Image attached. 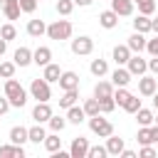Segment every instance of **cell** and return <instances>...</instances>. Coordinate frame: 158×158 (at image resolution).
<instances>
[{
    "label": "cell",
    "mask_w": 158,
    "mask_h": 158,
    "mask_svg": "<svg viewBox=\"0 0 158 158\" xmlns=\"http://www.w3.org/2000/svg\"><path fill=\"white\" fill-rule=\"evenodd\" d=\"M126 146H123V138H118V136H109L106 138V151H109V156H121V151H123Z\"/></svg>",
    "instance_id": "cell-24"
},
{
    "label": "cell",
    "mask_w": 158,
    "mask_h": 158,
    "mask_svg": "<svg viewBox=\"0 0 158 158\" xmlns=\"http://www.w3.org/2000/svg\"><path fill=\"white\" fill-rule=\"evenodd\" d=\"M44 72H42V77L52 84V81H59V77H62V69H59V64H54V62H49L47 67H42Z\"/></svg>",
    "instance_id": "cell-26"
},
{
    "label": "cell",
    "mask_w": 158,
    "mask_h": 158,
    "mask_svg": "<svg viewBox=\"0 0 158 158\" xmlns=\"http://www.w3.org/2000/svg\"><path fill=\"white\" fill-rule=\"evenodd\" d=\"M5 96L10 99V106L15 109H22L27 104V91L22 89V84L12 77V79H5Z\"/></svg>",
    "instance_id": "cell-1"
},
{
    "label": "cell",
    "mask_w": 158,
    "mask_h": 158,
    "mask_svg": "<svg viewBox=\"0 0 158 158\" xmlns=\"http://www.w3.org/2000/svg\"><path fill=\"white\" fill-rule=\"evenodd\" d=\"M89 128H91V133L99 136V138H109V136L114 133V123H111L109 118H104L101 114L89 116Z\"/></svg>",
    "instance_id": "cell-3"
},
{
    "label": "cell",
    "mask_w": 158,
    "mask_h": 158,
    "mask_svg": "<svg viewBox=\"0 0 158 158\" xmlns=\"http://www.w3.org/2000/svg\"><path fill=\"white\" fill-rule=\"evenodd\" d=\"M12 62H15L17 67H27V64H32V49H27V47H17L15 54H12Z\"/></svg>",
    "instance_id": "cell-20"
},
{
    "label": "cell",
    "mask_w": 158,
    "mask_h": 158,
    "mask_svg": "<svg viewBox=\"0 0 158 158\" xmlns=\"http://www.w3.org/2000/svg\"><path fill=\"white\" fill-rule=\"evenodd\" d=\"M153 32H156V35H158V17H156V20H153Z\"/></svg>",
    "instance_id": "cell-51"
},
{
    "label": "cell",
    "mask_w": 158,
    "mask_h": 158,
    "mask_svg": "<svg viewBox=\"0 0 158 158\" xmlns=\"http://www.w3.org/2000/svg\"><path fill=\"white\" fill-rule=\"evenodd\" d=\"M84 111H86V116H96V114H101L99 99H96V96H94V99H86V101H84Z\"/></svg>",
    "instance_id": "cell-37"
},
{
    "label": "cell",
    "mask_w": 158,
    "mask_h": 158,
    "mask_svg": "<svg viewBox=\"0 0 158 158\" xmlns=\"http://www.w3.org/2000/svg\"><path fill=\"white\" fill-rule=\"evenodd\" d=\"M30 94H32V99H37V101H49L52 99V89H49V81L42 77V79H32V84H30Z\"/></svg>",
    "instance_id": "cell-4"
},
{
    "label": "cell",
    "mask_w": 158,
    "mask_h": 158,
    "mask_svg": "<svg viewBox=\"0 0 158 158\" xmlns=\"http://www.w3.org/2000/svg\"><path fill=\"white\" fill-rule=\"evenodd\" d=\"M131 47L128 44H116L114 47V52H111V57H114V62H116V67H126L128 64V59H131Z\"/></svg>",
    "instance_id": "cell-10"
},
{
    "label": "cell",
    "mask_w": 158,
    "mask_h": 158,
    "mask_svg": "<svg viewBox=\"0 0 158 158\" xmlns=\"http://www.w3.org/2000/svg\"><path fill=\"white\" fill-rule=\"evenodd\" d=\"M27 35H30V37H42V35H47L44 20H30V22H27Z\"/></svg>",
    "instance_id": "cell-25"
},
{
    "label": "cell",
    "mask_w": 158,
    "mask_h": 158,
    "mask_svg": "<svg viewBox=\"0 0 158 158\" xmlns=\"http://www.w3.org/2000/svg\"><path fill=\"white\" fill-rule=\"evenodd\" d=\"M99 25H101L104 30H114V27L118 25V15H116L114 10H104V12L99 15Z\"/></svg>",
    "instance_id": "cell-21"
},
{
    "label": "cell",
    "mask_w": 158,
    "mask_h": 158,
    "mask_svg": "<svg viewBox=\"0 0 158 158\" xmlns=\"http://www.w3.org/2000/svg\"><path fill=\"white\" fill-rule=\"evenodd\" d=\"M7 111H10V99L7 96H0V116L7 114Z\"/></svg>",
    "instance_id": "cell-46"
},
{
    "label": "cell",
    "mask_w": 158,
    "mask_h": 158,
    "mask_svg": "<svg viewBox=\"0 0 158 158\" xmlns=\"http://www.w3.org/2000/svg\"><path fill=\"white\" fill-rule=\"evenodd\" d=\"M17 64L15 62H0V79H12Z\"/></svg>",
    "instance_id": "cell-34"
},
{
    "label": "cell",
    "mask_w": 158,
    "mask_h": 158,
    "mask_svg": "<svg viewBox=\"0 0 158 158\" xmlns=\"http://www.w3.org/2000/svg\"><path fill=\"white\" fill-rule=\"evenodd\" d=\"M138 12L151 17V15L156 12V0H143V2H138Z\"/></svg>",
    "instance_id": "cell-41"
},
{
    "label": "cell",
    "mask_w": 158,
    "mask_h": 158,
    "mask_svg": "<svg viewBox=\"0 0 158 158\" xmlns=\"http://www.w3.org/2000/svg\"><path fill=\"white\" fill-rule=\"evenodd\" d=\"M133 2H136V5H138V2H143V0H133Z\"/></svg>",
    "instance_id": "cell-54"
},
{
    "label": "cell",
    "mask_w": 158,
    "mask_h": 158,
    "mask_svg": "<svg viewBox=\"0 0 158 158\" xmlns=\"http://www.w3.org/2000/svg\"><path fill=\"white\" fill-rule=\"evenodd\" d=\"M52 106H49V101H37V106L32 109V118L37 121V123H44V121H49L52 118Z\"/></svg>",
    "instance_id": "cell-9"
},
{
    "label": "cell",
    "mask_w": 158,
    "mask_h": 158,
    "mask_svg": "<svg viewBox=\"0 0 158 158\" xmlns=\"http://www.w3.org/2000/svg\"><path fill=\"white\" fill-rule=\"evenodd\" d=\"M146 49H148V54H151V57H158V35H156L153 40H148Z\"/></svg>",
    "instance_id": "cell-44"
},
{
    "label": "cell",
    "mask_w": 158,
    "mask_h": 158,
    "mask_svg": "<svg viewBox=\"0 0 158 158\" xmlns=\"http://www.w3.org/2000/svg\"><path fill=\"white\" fill-rule=\"evenodd\" d=\"M0 37H2V40H7V42H12V40L17 37L15 25H10V22H7V25H2V27H0Z\"/></svg>",
    "instance_id": "cell-38"
},
{
    "label": "cell",
    "mask_w": 158,
    "mask_h": 158,
    "mask_svg": "<svg viewBox=\"0 0 158 158\" xmlns=\"http://www.w3.org/2000/svg\"><path fill=\"white\" fill-rule=\"evenodd\" d=\"M44 138H47V131L42 128V123H35L30 128V141L32 143H44Z\"/></svg>",
    "instance_id": "cell-33"
},
{
    "label": "cell",
    "mask_w": 158,
    "mask_h": 158,
    "mask_svg": "<svg viewBox=\"0 0 158 158\" xmlns=\"http://www.w3.org/2000/svg\"><path fill=\"white\" fill-rule=\"evenodd\" d=\"M126 44L131 47V52H133V54H141V52L146 49L148 40H146V35H143V32H136V30H133V35L128 37V42H126Z\"/></svg>",
    "instance_id": "cell-12"
},
{
    "label": "cell",
    "mask_w": 158,
    "mask_h": 158,
    "mask_svg": "<svg viewBox=\"0 0 158 158\" xmlns=\"http://www.w3.org/2000/svg\"><path fill=\"white\" fill-rule=\"evenodd\" d=\"M5 52H7V40H2V37H0V57H2Z\"/></svg>",
    "instance_id": "cell-49"
},
{
    "label": "cell",
    "mask_w": 158,
    "mask_h": 158,
    "mask_svg": "<svg viewBox=\"0 0 158 158\" xmlns=\"http://www.w3.org/2000/svg\"><path fill=\"white\" fill-rule=\"evenodd\" d=\"M84 118H86L84 106H77V104H74V106H69V109H67V121H69V123H77V126H79Z\"/></svg>",
    "instance_id": "cell-23"
},
{
    "label": "cell",
    "mask_w": 158,
    "mask_h": 158,
    "mask_svg": "<svg viewBox=\"0 0 158 158\" xmlns=\"http://www.w3.org/2000/svg\"><path fill=\"white\" fill-rule=\"evenodd\" d=\"M47 123H49V128H52L54 133H62V131H64V126H67L69 121H67V116H57V114H52V118H49Z\"/></svg>",
    "instance_id": "cell-32"
},
{
    "label": "cell",
    "mask_w": 158,
    "mask_h": 158,
    "mask_svg": "<svg viewBox=\"0 0 158 158\" xmlns=\"http://www.w3.org/2000/svg\"><path fill=\"white\" fill-rule=\"evenodd\" d=\"M74 10V0H57V12L59 15H69Z\"/></svg>",
    "instance_id": "cell-42"
},
{
    "label": "cell",
    "mask_w": 158,
    "mask_h": 158,
    "mask_svg": "<svg viewBox=\"0 0 158 158\" xmlns=\"http://www.w3.org/2000/svg\"><path fill=\"white\" fill-rule=\"evenodd\" d=\"M133 30L148 35V32H153V20H151L148 15H141V12H138V15L133 17Z\"/></svg>",
    "instance_id": "cell-17"
},
{
    "label": "cell",
    "mask_w": 158,
    "mask_h": 158,
    "mask_svg": "<svg viewBox=\"0 0 158 158\" xmlns=\"http://www.w3.org/2000/svg\"><path fill=\"white\" fill-rule=\"evenodd\" d=\"M133 116H136L138 126H151V123L156 121V114H153L151 109H143V106H141V109H138V111H136Z\"/></svg>",
    "instance_id": "cell-27"
},
{
    "label": "cell",
    "mask_w": 158,
    "mask_h": 158,
    "mask_svg": "<svg viewBox=\"0 0 158 158\" xmlns=\"http://www.w3.org/2000/svg\"><path fill=\"white\" fill-rule=\"evenodd\" d=\"M69 47H72V54H77V57H86V54L94 52V40L86 37V35H79V37L72 40Z\"/></svg>",
    "instance_id": "cell-5"
},
{
    "label": "cell",
    "mask_w": 158,
    "mask_h": 158,
    "mask_svg": "<svg viewBox=\"0 0 158 158\" xmlns=\"http://www.w3.org/2000/svg\"><path fill=\"white\" fill-rule=\"evenodd\" d=\"M136 141H138L141 146H153V143H156V136H153V123H151V126H141V128H138Z\"/></svg>",
    "instance_id": "cell-22"
},
{
    "label": "cell",
    "mask_w": 158,
    "mask_h": 158,
    "mask_svg": "<svg viewBox=\"0 0 158 158\" xmlns=\"http://www.w3.org/2000/svg\"><path fill=\"white\" fill-rule=\"evenodd\" d=\"M94 0H74V5H79V7H89Z\"/></svg>",
    "instance_id": "cell-50"
},
{
    "label": "cell",
    "mask_w": 158,
    "mask_h": 158,
    "mask_svg": "<svg viewBox=\"0 0 158 158\" xmlns=\"http://www.w3.org/2000/svg\"><path fill=\"white\" fill-rule=\"evenodd\" d=\"M106 156H109L106 146H89V153H86V158H106Z\"/></svg>",
    "instance_id": "cell-40"
},
{
    "label": "cell",
    "mask_w": 158,
    "mask_h": 158,
    "mask_svg": "<svg viewBox=\"0 0 158 158\" xmlns=\"http://www.w3.org/2000/svg\"><path fill=\"white\" fill-rule=\"evenodd\" d=\"M20 7H22V12H35L37 10V0H20Z\"/></svg>",
    "instance_id": "cell-43"
},
{
    "label": "cell",
    "mask_w": 158,
    "mask_h": 158,
    "mask_svg": "<svg viewBox=\"0 0 158 158\" xmlns=\"http://www.w3.org/2000/svg\"><path fill=\"white\" fill-rule=\"evenodd\" d=\"M59 89L62 91H69V89H79V74L77 72H62V77H59Z\"/></svg>",
    "instance_id": "cell-11"
},
{
    "label": "cell",
    "mask_w": 158,
    "mask_h": 158,
    "mask_svg": "<svg viewBox=\"0 0 158 158\" xmlns=\"http://www.w3.org/2000/svg\"><path fill=\"white\" fill-rule=\"evenodd\" d=\"M72 32H74V27H72L69 20H54L52 25H47V37H49V40H57V42L69 40Z\"/></svg>",
    "instance_id": "cell-2"
},
{
    "label": "cell",
    "mask_w": 158,
    "mask_h": 158,
    "mask_svg": "<svg viewBox=\"0 0 158 158\" xmlns=\"http://www.w3.org/2000/svg\"><path fill=\"white\" fill-rule=\"evenodd\" d=\"M131 77H133V74L128 72V67H116L114 74H111V84H114V86H128Z\"/></svg>",
    "instance_id": "cell-13"
},
{
    "label": "cell",
    "mask_w": 158,
    "mask_h": 158,
    "mask_svg": "<svg viewBox=\"0 0 158 158\" xmlns=\"http://www.w3.org/2000/svg\"><path fill=\"white\" fill-rule=\"evenodd\" d=\"M7 138H10V143L22 146V143H27V141H30V128H25V126H12Z\"/></svg>",
    "instance_id": "cell-16"
},
{
    "label": "cell",
    "mask_w": 158,
    "mask_h": 158,
    "mask_svg": "<svg viewBox=\"0 0 158 158\" xmlns=\"http://www.w3.org/2000/svg\"><path fill=\"white\" fill-rule=\"evenodd\" d=\"M62 148V138H59V133H49L47 138H44V151H49V153H57Z\"/></svg>",
    "instance_id": "cell-31"
},
{
    "label": "cell",
    "mask_w": 158,
    "mask_h": 158,
    "mask_svg": "<svg viewBox=\"0 0 158 158\" xmlns=\"http://www.w3.org/2000/svg\"><path fill=\"white\" fill-rule=\"evenodd\" d=\"M128 96H131V91H128L126 86H116V89H114V101H116V106H123Z\"/></svg>",
    "instance_id": "cell-35"
},
{
    "label": "cell",
    "mask_w": 158,
    "mask_h": 158,
    "mask_svg": "<svg viewBox=\"0 0 158 158\" xmlns=\"http://www.w3.org/2000/svg\"><path fill=\"white\" fill-rule=\"evenodd\" d=\"M77 99H79V89H69V91H62L59 106H62V109H69V106H74V104H77Z\"/></svg>",
    "instance_id": "cell-29"
},
{
    "label": "cell",
    "mask_w": 158,
    "mask_h": 158,
    "mask_svg": "<svg viewBox=\"0 0 158 158\" xmlns=\"http://www.w3.org/2000/svg\"><path fill=\"white\" fill-rule=\"evenodd\" d=\"M94 96H96V99L114 96V84H111V81H99V84L94 86Z\"/></svg>",
    "instance_id": "cell-30"
},
{
    "label": "cell",
    "mask_w": 158,
    "mask_h": 158,
    "mask_svg": "<svg viewBox=\"0 0 158 158\" xmlns=\"http://www.w3.org/2000/svg\"><path fill=\"white\" fill-rule=\"evenodd\" d=\"M86 153H89V138L77 136L72 141V146H69V156L72 158H86Z\"/></svg>",
    "instance_id": "cell-8"
},
{
    "label": "cell",
    "mask_w": 158,
    "mask_h": 158,
    "mask_svg": "<svg viewBox=\"0 0 158 158\" xmlns=\"http://www.w3.org/2000/svg\"><path fill=\"white\" fill-rule=\"evenodd\" d=\"M138 156H141V158H156V148H153V146H141Z\"/></svg>",
    "instance_id": "cell-45"
},
{
    "label": "cell",
    "mask_w": 158,
    "mask_h": 158,
    "mask_svg": "<svg viewBox=\"0 0 158 158\" xmlns=\"http://www.w3.org/2000/svg\"><path fill=\"white\" fill-rule=\"evenodd\" d=\"M148 69H151L153 74H158V57H153V59H148Z\"/></svg>",
    "instance_id": "cell-47"
},
{
    "label": "cell",
    "mask_w": 158,
    "mask_h": 158,
    "mask_svg": "<svg viewBox=\"0 0 158 158\" xmlns=\"http://www.w3.org/2000/svg\"><path fill=\"white\" fill-rule=\"evenodd\" d=\"M99 106H101V114H111L116 109V101H114V96H104V99H99Z\"/></svg>",
    "instance_id": "cell-39"
},
{
    "label": "cell",
    "mask_w": 158,
    "mask_h": 158,
    "mask_svg": "<svg viewBox=\"0 0 158 158\" xmlns=\"http://www.w3.org/2000/svg\"><path fill=\"white\" fill-rule=\"evenodd\" d=\"M156 91H158V79L156 77H148V74L138 77V94L141 96H153Z\"/></svg>",
    "instance_id": "cell-6"
},
{
    "label": "cell",
    "mask_w": 158,
    "mask_h": 158,
    "mask_svg": "<svg viewBox=\"0 0 158 158\" xmlns=\"http://www.w3.org/2000/svg\"><path fill=\"white\" fill-rule=\"evenodd\" d=\"M49 62H52V49H49V47H37V49L32 52V64L47 67Z\"/></svg>",
    "instance_id": "cell-15"
},
{
    "label": "cell",
    "mask_w": 158,
    "mask_h": 158,
    "mask_svg": "<svg viewBox=\"0 0 158 158\" xmlns=\"http://www.w3.org/2000/svg\"><path fill=\"white\" fill-rule=\"evenodd\" d=\"M133 0H111V10L118 15V17H128L133 15Z\"/></svg>",
    "instance_id": "cell-14"
},
{
    "label": "cell",
    "mask_w": 158,
    "mask_h": 158,
    "mask_svg": "<svg viewBox=\"0 0 158 158\" xmlns=\"http://www.w3.org/2000/svg\"><path fill=\"white\" fill-rule=\"evenodd\" d=\"M0 158H25V148L17 143H5L0 146Z\"/></svg>",
    "instance_id": "cell-18"
},
{
    "label": "cell",
    "mask_w": 158,
    "mask_h": 158,
    "mask_svg": "<svg viewBox=\"0 0 158 158\" xmlns=\"http://www.w3.org/2000/svg\"><path fill=\"white\" fill-rule=\"evenodd\" d=\"M128 72L133 74V77H143L146 72H148V59H143L141 54H131V59H128Z\"/></svg>",
    "instance_id": "cell-7"
},
{
    "label": "cell",
    "mask_w": 158,
    "mask_h": 158,
    "mask_svg": "<svg viewBox=\"0 0 158 158\" xmlns=\"http://www.w3.org/2000/svg\"><path fill=\"white\" fill-rule=\"evenodd\" d=\"M153 123H156V126H158V116H156V121H153Z\"/></svg>",
    "instance_id": "cell-53"
},
{
    "label": "cell",
    "mask_w": 158,
    "mask_h": 158,
    "mask_svg": "<svg viewBox=\"0 0 158 158\" xmlns=\"http://www.w3.org/2000/svg\"><path fill=\"white\" fill-rule=\"evenodd\" d=\"M89 72L94 74V77H104L106 72H109V62L106 59H91V64H89Z\"/></svg>",
    "instance_id": "cell-28"
},
{
    "label": "cell",
    "mask_w": 158,
    "mask_h": 158,
    "mask_svg": "<svg viewBox=\"0 0 158 158\" xmlns=\"http://www.w3.org/2000/svg\"><path fill=\"white\" fill-rule=\"evenodd\" d=\"M20 12H22L20 0H2V15H5L7 20H17Z\"/></svg>",
    "instance_id": "cell-19"
},
{
    "label": "cell",
    "mask_w": 158,
    "mask_h": 158,
    "mask_svg": "<svg viewBox=\"0 0 158 158\" xmlns=\"http://www.w3.org/2000/svg\"><path fill=\"white\" fill-rule=\"evenodd\" d=\"M121 109H123V111H126V114H136V111H138V109H141V99H138V96H133V94H131V96H128V99H126V104H123V106H121Z\"/></svg>",
    "instance_id": "cell-36"
},
{
    "label": "cell",
    "mask_w": 158,
    "mask_h": 158,
    "mask_svg": "<svg viewBox=\"0 0 158 158\" xmlns=\"http://www.w3.org/2000/svg\"><path fill=\"white\" fill-rule=\"evenodd\" d=\"M153 106H156V109H158V91H156V94H153Z\"/></svg>",
    "instance_id": "cell-52"
},
{
    "label": "cell",
    "mask_w": 158,
    "mask_h": 158,
    "mask_svg": "<svg viewBox=\"0 0 158 158\" xmlns=\"http://www.w3.org/2000/svg\"><path fill=\"white\" fill-rule=\"evenodd\" d=\"M121 158H136V153L128 151V148H123V151H121Z\"/></svg>",
    "instance_id": "cell-48"
}]
</instances>
